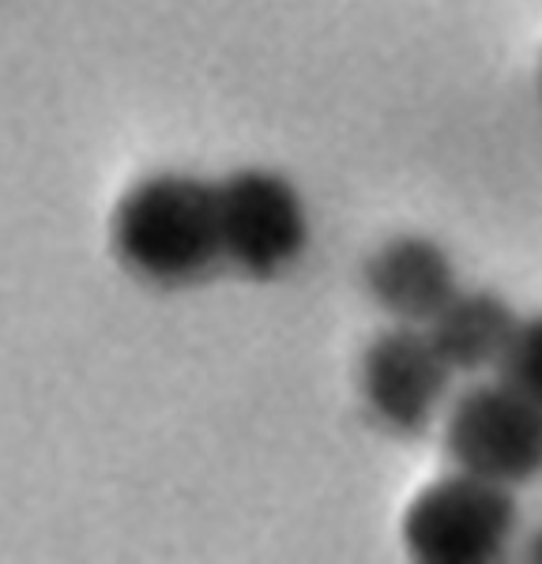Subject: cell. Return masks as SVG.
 I'll use <instances>...</instances> for the list:
<instances>
[{"instance_id":"cell-10","label":"cell","mask_w":542,"mask_h":564,"mask_svg":"<svg viewBox=\"0 0 542 564\" xmlns=\"http://www.w3.org/2000/svg\"><path fill=\"white\" fill-rule=\"evenodd\" d=\"M539 102H542V61H539Z\"/></svg>"},{"instance_id":"cell-5","label":"cell","mask_w":542,"mask_h":564,"mask_svg":"<svg viewBox=\"0 0 542 564\" xmlns=\"http://www.w3.org/2000/svg\"><path fill=\"white\" fill-rule=\"evenodd\" d=\"M361 399L369 414L392 433L414 436L430 430L441 403L448 399L452 369L433 347L426 327L400 324L381 332L361 354Z\"/></svg>"},{"instance_id":"cell-4","label":"cell","mask_w":542,"mask_h":564,"mask_svg":"<svg viewBox=\"0 0 542 564\" xmlns=\"http://www.w3.org/2000/svg\"><path fill=\"white\" fill-rule=\"evenodd\" d=\"M223 260L252 279H275L302 260L310 212L302 193L275 170H238L215 185Z\"/></svg>"},{"instance_id":"cell-7","label":"cell","mask_w":542,"mask_h":564,"mask_svg":"<svg viewBox=\"0 0 542 564\" xmlns=\"http://www.w3.org/2000/svg\"><path fill=\"white\" fill-rule=\"evenodd\" d=\"M520 316L494 290H459L426 324V335L452 372L497 369L512 347Z\"/></svg>"},{"instance_id":"cell-6","label":"cell","mask_w":542,"mask_h":564,"mask_svg":"<svg viewBox=\"0 0 542 564\" xmlns=\"http://www.w3.org/2000/svg\"><path fill=\"white\" fill-rule=\"evenodd\" d=\"M366 290L400 324L426 327L459 294L456 263L422 234L384 241L366 263Z\"/></svg>"},{"instance_id":"cell-9","label":"cell","mask_w":542,"mask_h":564,"mask_svg":"<svg viewBox=\"0 0 542 564\" xmlns=\"http://www.w3.org/2000/svg\"><path fill=\"white\" fill-rule=\"evenodd\" d=\"M528 561H539L542 564V527L528 539Z\"/></svg>"},{"instance_id":"cell-3","label":"cell","mask_w":542,"mask_h":564,"mask_svg":"<svg viewBox=\"0 0 542 564\" xmlns=\"http://www.w3.org/2000/svg\"><path fill=\"white\" fill-rule=\"evenodd\" d=\"M445 456L456 470L517 489L542 475V403L505 377L475 384L445 417Z\"/></svg>"},{"instance_id":"cell-1","label":"cell","mask_w":542,"mask_h":564,"mask_svg":"<svg viewBox=\"0 0 542 564\" xmlns=\"http://www.w3.org/2000/svg\"><path fill=\"white\" fill-rule=\"evenodd\" d=\"M113 252L136 279L188 286L223 263L215 185L188 174H155L121 196L110 226Z\"/></svg>"},{"instance_id":"cell-2","label":"cell","mask_w":542,"mask_h":564,"mask_svg":"<svg viewBox=\"0 0 542 564\" xmlns=\"http://www.w3.org/2000/svg\"><path fill=\"white\" fill-rule=\"evenodd\" d=\"M520 523L509 486L456 475L433 481L403 512V550L422 564H490L505 557Z\"/></svg>"},{"instance_id":"cell-8","label":"cell","mask_w":542,"mask_h":564,"mask_svg":"<svg viewBox=\"0 0 542 564\" xmlns=\"http://www.w3.org/2000/svg\"><path fill=\"white\" fill-rule=\"evenodd\" d=\"M497 377H505L509 384H517L520 391H528L531 399L542 403V313L520 321L509 354L497 366Z\"/></svg>"}]
</instances>
